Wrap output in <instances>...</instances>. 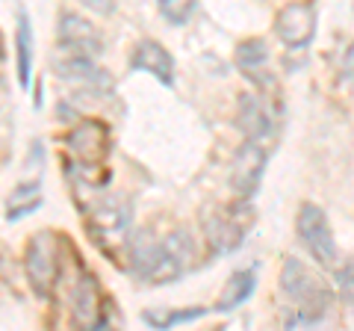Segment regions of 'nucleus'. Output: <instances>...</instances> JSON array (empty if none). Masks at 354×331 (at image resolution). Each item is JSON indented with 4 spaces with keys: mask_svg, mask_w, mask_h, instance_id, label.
Returning <instances> with one entry per match:
<instances>
[{
    "mask_svg": "<svg viewBox=\"0 0 354 331\" xmlns=\"http://www.w3.org/2000/svg\"><path fill=\"white\" fill-rule=\"evenodd\" d=\"M251 222V213H245V202H239L236 207L227 211H213L204 219V240L213 258L234 255L245 240V231Z\"/></svg>",
    "mask_w": 354,
    "mask_h": 331,
    "instance_id": "20e7f679",
    "label": "nucleus"
},
{
    "mask_svg": "<svg viewBox=\"0 0 354 331\" xmlns=\"http://www.w3.org/2000/svg\"><path fill=\"white\" fill-rule=\"evenodd\" d=\"M57 36H59V45L77 53V57H101L104 53V36L92 21H86L83 15L77 12H62L59 15V24H57Z\"/></svg>",
    "mask_w": 354,
    "mask_h": 331,
    "instance_id": "9b49d317",
    "label": "nucleus"
},
{
    "mask_svg": "<svg viewBox=\"0 0 354 331\" xmlns=\"http://www.w3.org/2000/svg\"><path fill=\"white\" fill-rule=\"evenodd\" d=\"M71 323L80 328H101L106 323L101 284L88 272H80V278L71 290Z\"/></svg>",
    "mask_w": 354,
    "mask_h": 331,
    "instance_id": "f8f14e48",
    "label": "nucleus"
},
{
    "mask_svg": "<svg viewBox=\"0 0 354 331\" xmlns=\"http://www.w3.org/2000/svg\"><path fill=\"white\" fill-rule=\"evenodd\" d=\"M83 3L92 9L95 15H113L118 9V0H83Z\"/></svg>",
    "mask_w": 354,
    "mask_h": 331,
    "instance_id": "4be33fe9",
    "label": "nucleus"
},
{
    "mask_svg": "<svg viewBox=\"0 0 354 331\" xmlns=\"http://www.w3.org/2000/svg\"><path fill=\"white\" fill-rule=\"evenodd\" d=\"M24 272H27L30 290L39 299H50L59 284V272H62V246L53 231H41V234H36L27 242Z\"/></svg>",
    "mask_w": 354,
    "mask_h": 331,
    "instance_id": "7ed1b4c3",
    "label": "nucleus"
},
{
    "mask_svg": "<svg viewBox=\"0 0 354 331\" xmlns=\"http://www.w3.org/2000/svg\"><path fill=\"white\" fill-rule=\"evenodd\" d=\"M65 148L71 151L74 166H80V169H101V163L109 151V130L104 121L83 118L65 134Z\"/></svg>",
    "mask_w": 354,
    "mask_h": 331,
    "instance_id": "0eeeda50",
    "label": "nucleus"
},
{
    "mask_svg": "<svg viewBox=\"0 0 354 331\" xmlns=\"http://www.w3.org/2000/svg\"><path fill=\"white\" fill-rule=\"evenodd\" d=\"M254 290H257V269H236L225 284V293L216 305V311H234V307L245 305Z\"/></svg>",
    "mask_w": 354,
    "mask_h": 331,
    "instance_id": "dca6fc26",
    "label": "nucleus"
},
{
    "mask_svg": "<svg viewBox=\"0 0 354 331\" xmlns=\"http://www.w3.org/2000/svg\"><path fill=\"white\" fill-rule=\"evenodd\" d=\"M316 6L310 0H292L274 15V33L290 51H304L316 39Z\"/></svg>",
    "mask_w": 354,
    "mask_h": 331,
    "instance_id": "9d476101",
    "label": "nucleus"
},
{
    "mask_svg": "<svg viewBox=\"0 0 354 331\" xmlns=\"http://www.w3.org/2000/svg\"><path fill=\"white\" fill-rule=\"evenodd\" d=\"M295 228H298V240L304 242V249L316 258V263L322 267H330L337 260V240H334V231H330V222L325 211L319 204H301L295 219Z\"/></svg>",
    "mask_w": 354,
    "mask_h": 331,
    "instance_id": "6e6552de",
    "label": "nucleus"
},
{
    "mask_svg": "<svg viewBox=\"0 0 354 331\" xmlns=\"http://www.w3.org/2000/svg\"><path fill=\"white\" fill-rule=\"evenodd\" d=\"M281 290L292 302V314L286 316V328L316 325L328 316L334 305V290L298 258H286L281 267Z\"/></svg>",
    "mask_w": 354,
    "mask_h": 331,
    "instance_id": "f03ea898",
    "label": "nucleus"
},
{
    "mask_svg": "<svg viewBox=\"0 0 354 331\" xmlns=\"http://www.w3.org/2000/svg\"><path fill=\"white\" fill-rule=\"evenodd\" d=\"M57 77L77 86V89L92 92V95H109V89H113L109 74L104 69H97L92 57H77V53H68V57L57 65Z\"/></svg>",
    "mask_w": 354,
    "mask_h": 331,
    "instance_id": "4468645a",
    "label": "nucleus"
},
{
    "mask_svg": "<svg viewBox=\"0 0 354 331\" xmlns=\"http://www.w3.org/2000/svg\"><path fill=\"white\" fill-rule=\"evenodd\" d=\"M195 258V242L186 231H171L162 240L151 242H136L133 246V263L130 269L136 278H142L151 287L171 284L183 278L186 269L192 267Z\"/></svg>",
    "mask_w": 354,
    "mask_h": 331,
    "instance_id": "f257e3e1",
    "label": "nucleus"
},
{
    "mask_svg": "<svg viewBox=\"0 0 354 331\" xmlns=\"http://www.w3.org/2000/svg\"><path fill=\"white\" fill-rule=\"evenodd\" d=\"M15 69H18V83L30 86V77H32V27H30V18L27 12L18 15V30H15Z\"/></svg>",
    "mask_w": 354,
    "mask_h": 331,
    "instance_id": "f3484780",
    "label": "nucleus"
},
{
    "mask_svg": "<svg viewBox=\"0 0 354 331\" xmlns=\"http://www.w3.org/2000/svg\"><path fill=\"white\" fill-rule=\"evenodd\" d=\"M234 62L239 74L254 86V89H263V92H272L274 86V71H272V53L269 45L263 39H245L239 42V48L234 53Z\"/></svg>",
    "mask_w": 354,
    "mask_h": 331,
    "instance_id": "ddd939ff",
    "label": "nucleus"
},
{
    "mask_svg": "<svg viewBox=\"0 0 354 331\" xmlns=\"http://www.w3.org/2000/svg\"><path fill=\"white\" fill-rule=\"evenodd\" d=\"M266 163H269L266 142L245 139V145L236 151L234 166H230V190H234L236 202H251L257 195L266 175Z\"/></svg>",
    "mask_w": 354,
    "mask_h": 331,
    "instance_id": "1a4fd4ad",
    "label": "nucleus"
},
{
    "mask_svg": "<svg viewBox=\"0 0 354 331\" xmlns=\"http://www.w3.org/2000/svg\"><path fill=\"white\" fill-rule=\"evenodd\" d=\"M236 127L245 139L266 142L278 130V104L272 101L269 92H242L236 101Z\"/></svg>",
    "mask_w": 354,
    "mask_h": 331,
    "instance_id": "423d86ee",
    "label": "nucleus"
},
{
    "mask_svg": "<svg viewBox=\"0 0 354 331\" xmlns=\"http://www.w3.org/2000/svg\"><path fill=\"white\" fill-rule=\"evenodd\" d=\"M157 9L171 27H183L198 12V0H157Z\"/></svg>",
    "mask_w": 354,
    "mask_h": 331,
    "instance_id": "6ab92c4d",
    "label": "nucleus"
},
{
    "mask_svg": "<svg viewBox=\"0 0 354 331\" xmlns=\"http://www.w3.org/2000/svg\"><path fill=\"white\" fill-rule=\"evenodd\" d=\"M204 316V307H192V311H171L165 316H153V314H145V319L151 325L157 328H171V325H180V323H192V319Z\"/></svg>",
    "mask_w": 354,
    "mask_h": 331,
    "instance_id": "aec40b11",
    "label": "nucleus"
},
{
    "mask_svg": "<svg viewBox=\"0 0 354 331\" xmlns=\"http://www.w3.org/2000/svg\"><path fill=\"white\" fill-rule=\"evenodd\" d=\"M342 80H346L351 89H354V42L348 45L346 57H342Z\"/></svg>",
    "mask_w": 354,
    "mask_h": 331,
    "instance_id": "5701e85b",
    "label": "nucleus"
},
{
    "mask_svg": "<svg viewBox=\"0 0 354 331\" xmlns=\"http://www.w3.org/2000/svg\"><path fill=\"white\" fill-rule=\"evenodd\" d=\"M337 293L346 305H354V260L342 263V269H337Z\"/></svg>",
    "mask_w": 354,
    "mask_h": 331,
    "instance_id": "412c9836",
    "label": "nucleus"
},
{
    "mask_svg": "<svg viewBox=\"0 0 354 331\" xmlns=\"http://www.w3.org/2000/svg\"><path fill=\"white\" fill-rule=\"evenodd\" d=\"M39 184H21L18 190L9 195V213L6 219H21V216H27L32 213L39 207Z\"/></svg>",
    "mask_w": 354,
    "mask_h": 331,
    "instance_id": "a211bd4d",
    "label": "nucleus"
},
{
    "mask_svg": "<svg viewBox=\"0 0 354 331\" xmlns=\"http://www.w3.org/2000/svg\"><path fill=\"white\" fill-rule=\"evenodd\" d=\"M130 69L151 74L153 80H160L162 86H174V71H177L174 57L160 45V42H151V39L139 42L130 53Z\"/></svg>",
    "mask_w": 354,
    "mask_h": 331,
    "instance_id": "2eb2a0df",
    "label": "nucleus"
},
{
    "mask_svg": "<svg viewBox=\"0 0 354 331\" xmlns=\"http://www.w3.org/2000/svg\"><path fill=\"white\" fill-rule=\"evenodd\" d=\"M86 228L104 249H115L127 240L130 207L124 198H101L86 211Z\"/></svg>",
    "mask_w": 354,
    "mask_h": 331,
    "instance_id": "39448f33",
    "label": "nucleus"
}]
</instances>
